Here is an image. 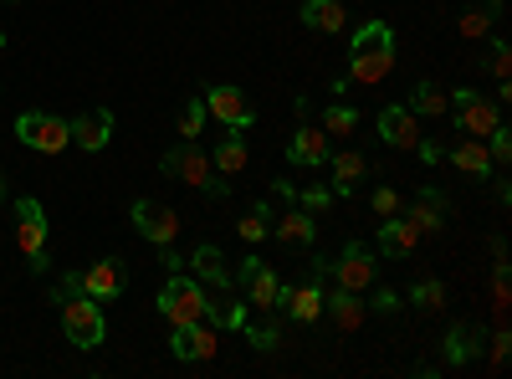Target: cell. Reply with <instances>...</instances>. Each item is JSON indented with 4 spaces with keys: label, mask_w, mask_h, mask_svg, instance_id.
I'll return each mask as SVG.
<instances>
[{
    "label": "cell",
    "mask_w": 512,
    "mask_h": 379,
    "mask_svg": "<svg viewBox=\"0 0 512 379\" xmlns=\"http://www.w3.org/2000/svg\"><path fill=\"white\" fill-rule=\"evenodd\" d=\"M492 72H497V82H507V72H512V52H507L502 36L492 41Z\"/></svg>",
    "instance_id": "39"
},
{
    "label": "cell",
    "mask_w": 512,
    "mask_h": 379,
    "mask_svg": "<svg viewBox=\"0 0 512 379\" xmlns=\"http://www.w3.org/2000/svg\"><path fill=\"white\" fill-rule=\"evenodd\" d=\"M216 349H221L216 344V323H205V318L200 323H180L175 339H169V354L185 359V364L190 359H216Z\"/></svg>",
    "instance_id": "12"
},
{
    "label": "cell",
    "mask_w": 512,
    "mask_h": 379,
    "mask_svg": "<svg viewBox=\"0 0 512 379\" xmlns=\"http://www.w3.org/2000/svg\"><path fill=\"white\" fill-rule=\"evenodd\" d=\"M323 313H328L338 328H359V318H364V303H359V292L338 287V292H323Z\"/></svg>",
    "instance_id": "27"
},
{
    "label": "cell",
    "mask_w": 512,
    "mask_h": 379,
    "mask_svg": "<svg viewBox=\"0 0 512 379\" xmlns=\"http://www.w3.org/2000/svg\"><path fill=\"white\" fill-rule=\"evenodd\" d=\"M400 216H405L420 236H436V231L446 226V216H451V205H446V195H441V190L425 185V190H420V195H415V200L400 210Z\"/></svg>",
    "instance_id": "13"
},
{
    "label": "cell",
    "mask_w": 512,
    "mask_h": 379,
    "mask_svg": "<svg viewBox=\"0 0 512 379\" xmlns=\"http://www.w3.org/2000/svg\"><path fill=\"white\" fill-rule=\"evenodd\" d=\"M282 308H287L297 323H318V313H323V287H318V282L282 287Z\"/></svg>",
    "instance_id": "20"
},
{
    "label": "cell",
    "mask_w": 512,
    "mask_h": 379,
    "mask_svg": "<svg viewBox=\"0 0 512 379\" xmlns=\"http://www.w3.org/2000/svg\"><path fill=\"white\" fill-rule=\"evenodd\" d=\"M395 67V31L390 21H364L349 41V82H364V88H374V82H384Z\"/></svg>",
    "instance_id": "1"
},
{
    "label": "cell",
    "mask_w": 512,
    "mask_h": 379,
    "mask_svg": "<svg viewBox=\"0 0 512 379\" xmlns=\"http://www.w3.org/2000/svg\"><path fill=\"white\" fill-rule=\"evenodd\" d=\"M487 154H492V164H507V159H512V134H507V123H497V129L487 134Z\"/></svg>",
    "instance_id": "36"
},
{
    "label": "cell",
    "mask_w": 512,
    "mask_h": 379,
    "mask_svg": "<svg viewBox=\"0 0 512 379\" xmlns=\"http://www.w3.org/2000/svg\"><path fill=\"white\" fill-rule=\"evenodd\" d=\"M328 164H333V195H349L359 180H364V154H354V149H338V154H328Z\"/></svg>",
    "instance_id": "26"
},
{
    "label": "cell",
    "mask_w": 512,
    "mask_h": 379,
    "mask_svg": "<svg viewBox=\"0 0 512 379\" xmlns=\"http://www.w3.org/2000/svg\"><path fill=\"white\" fill-rule=\"evenodd\" d=\"M205 113H210V118H221L226 129H241V134L256 123V113H251L246 93H241V88H231V82H221V88H210V93H205Z\"/></svg>",
    "instance_id": "10"
},
{
    "label": "cell",
    "mask_w": 512,
    "mask_h": 379,
    "mask_svg": "<svg viewBox=\"0 0 512 379\" xmlns=\"http://www.w3.org/2000/svg\"><path fill=\"white\" fill-rule=\"evenodd\" d=\"M11 6H16V0H11Z\"/></svg>",
    "instance_id": "46"
},
{
    "label": "cell",
    "mask_w": 512,
    "mask_h": 379,
    "mask_svg": "<svg viewBox=\"0 0 512 379\" xmlns=\"http://www.w3.org/2000/svg\"><path fill=\"white\" fill-rule=\"evenodd\" d=\"M451 164H456L461 175H472V180H487V175H492V154H487V144L472 139V134L451 149Z\"/></svg>",
    "instance_id": "23"
},
{
    "label": "cell",
    "mask_w": 512,
    "mask_h": 379,
    "mask_svg": "<svg viewBox=\"0 0 512 379\" xmlns=\"http://www.w3.org/2000/svg\"><path fill=\"white\" fill-rule=\"evenodd\" d=\"M123 287H128V267L118 257H103V262H93L88 272H82V292L98 298V303H113Z\"/></svg>",
    "instance_id": "14"
},
{
    "label": "cell",
    "mask_w": 512,
    "mask_h": 379,
    "mask_svg": "<svg viewBox=\"0 0 512 379\" xmlns=\"http://www.w3.org/2000/svg\"><path fill=\"white\" fill-rule=\"evenodd\" d=\"M205 103L200 98H190L185 108H180V118H175V129H180V139H200V129H205Z\"/></svg>",
    "instance_id": "32"
},
{
    "label": "cell",
    "mask_w": 512,
    "mask_h": 379,
    "mask_svg": "<svg viewBox=\"0 0 512 379\" xmlns=\"http://www.w3.org/2000/svg\"><path fill=\"white\" fill-rule=\"evenodd\" d=\"M16 139L36 154H62L72 144V123L57 113H21L16 118Z\"/></svg>",
    "instance_id": "5"
},
{
    "label": "cell",
    "mask_w": 512,
    "mask_h": 379,
    "mask_svg": "<svg viewBox=\"0 0 512 379\" xmlns=\"http://www.w3.org/2000/svg\"><path fill=\"white\" fill-rule=\"evenodd\" d=\"M277 241H287V246H318V216H308L303 205L287 210V216H277Z\"/></svg>",
    "instance_id": "21"
},
{
    "label": "cell",
    "mask_w": 512,
    "mask_h": 379,
    "mask_svg": "<svg viewBox=\"0 0 512 379\" xmlns=\"http://www.w3.org/2000/svg\"><path fill=\"white\" fill-rule=\"evenodd\" d=\"M159 313L175 328L180 323H200L205 318V287L195 277H185V272H169V282L159 287Z\"/></svg>",
    "instance_id": "4"
},
{
    "label": "cell",
    "mask_w": 512,
    "mask_h": 379,
    "mask_svg": "<svg viewBox=\"0 0 512 379\" xmlns=\"http://www.w3.org/2000/svg\"><path fill=\"white\" fill-rule=\"evenodd\" d=\"M134 231L144 241H154V246H169L180 236V216L164 200H134Z\"/></svg>",
    "instance_id": "9"
},
{
    "label": "cell",
    "mask_w": 512,
    "mask_h": 379,
    "mask_svg": "<svg viewBox=\"0 0 512 379\" xmlns=\"http://www.w3.org/2000/svg\"><path fill=\"white\" fill-rule=\"evenodd\" d=\"M415 241H420V231L405 221V216H384L379 221V251H384V257H410V251H415Z\"/></svg>",
    "instance_id": "19"
},
{
    "label": "cell",
    "mask_w": 512,
    "mask_h": 379,
    "mask_svg": "<svg viewBox=\"0 0 512 379\" xmlns=\"http://www.w3.org/2000/svg\"><path fill=\"white\" fill-rule=\"evenodd\" d=\"M241 333L251 339V349H262V354H272L282 344V328L277 323H241Z\"/></svg>",
    "instance_id": "34"
},
{
    "label": "cell",
    "mask_w": 512,
    "mask_h": 379,
    "mask_svg": "<svg viewBox=\"0 0 512 379\" xmlns=\"http://www.w3.org/2000/svg\"><path fill=\"white\" fill-rule=\"evenodd\" d=\"M205 323H216V328H236V333H241V323H246V303H236V298H231V287H221L216 298L205 292Z\"/></svg>",
    "instance_id": "25"
},
{
    "label": "cell",
    "mask_w": 512,
    "mask_h": 379,
    "mask_svg": "<svg viewBox=\"0 0 512 379\" xmlns=\"http://www.w3.org/2000/svg\"><path fill=\"white\" fill-rule=\"evenodd\" d=\"M303 26L308 31H323V36H338V31L349 26V16H344L338 0H303Z\"/></svg>",
    "instance_id": "22"
},
{
    "label": "cell",
    "mask_w": 512,
    "mask_h": 379,
    "mask_svg": "<svg viewBox=\"0 0 512 379\" xmlns=\"http://www.w3.org/2000/svg\"><path fill=\"white\" fill-rule=\"evenodd\" d=\"M333 149H328V134L323 129H313V123H303V129H297L292 139H287V164H323Z\"/></svg>",
    "instance_id": "17"
},
{
    "label": "cell",
    "mask_w": 512,
    "mask_h": 379,
    "mask_svg": "<svg viewBox=\"0 0 512 379\" xmlns=\"http://www.w3.org/2000/svg\"><path fill=\"white\" fill-rule=\"evenodd\" d=\"M0 195H6V175H0Z\"/></svg>",
    "instance_id": "44"
},
{
    "label": "cell",
    "mask_w": 512,
    "mask_h": 379,
    "mask_svg": "<svg viewBox=\"0 0 512 379\" xmlns=\"http://www.w3.org/2000/svg\"><path fill=\"white\" fill-rule=\"evenodd\" d=\"M0 47H6V31H0Z\"/></svg>",
    "instance_id": "45"
},
{
    "label": "cell",
    "mask_w": 512,
    "mask_h": 379,
    "mask_svg": "<svg viewBox=\"0 0 512 379\" xmlns=\"http://www.w3.org/2000/svg\"><path fill=\"white\" fill-rule=\"evenodd\" d=\"M190 262H195V277H200L205 287H216V292H221V287H231V272H226V257H221V246L200 241Z\"/></svg>",
    "instance_id": "24"
},
{
    "label": "cell",
    "mask_w": 512,
    "mask_h": 379,
    "mask_svg": "<svg viewBox=\"0 0 512 379\" xmlns=\"http://www.w3.org/2000/svg\"><path fill=\"white\" fill-rule=\"evenodd\" d=\"M108 139H113V113L108 108H88V113L72 118V144L77 149L98 154V149H108Z\"/></svg>",
    "instance_id": "15"
},
{
    "label": "cell",
    "mask_w": 512,
    "mask_h": 379,
    "mask_svg": "<svg viewBox=\"0 0 512 379\" xmlns=\"http://www.w3.org/2000/svg\"><path fill=\"white\" fill-rule=\"evenodd\" d=\"M369 308H374V313H395V308H400V292H390V287H374Z\"/></svg>",
    "instance_id": "40"
},
{
    "label": "cell",
    "mask_w": 512,
    "mask_h": 379,
    "mask_svg": "<svg viewBox=\"0 0 512 379\" xmlns=\"http://www.w3.org/2000/svg\"><path fill=\"white\" fill-rule=\"evenodd\" d=\"M159 175H164V180H185V185L205 190L216 170H210V154H205L195 139H180L175 149H164V159H159Z\"/></svg>",
    "instance_id": "6"
},
{
    "label": "cell",
    "mask_w": 512,
    "mask_h": 379,
    "mask_svg": "<svg viewBox=\"0 0 512 379\" xmlns=\"http://www.w3.org/2000/svg\"><path fill=\"white\" fill-rule=\"evenodd\" d=\"M369 205H374V216L384 221V216H400V195L390 190V185H379L374 195H369Z\"/></svg>",
    "instance_id": "37"
},
{
    "label": "cell",
    "mask_w": 512,
    "mask_h": 379,
    "mask_svg": "<svg viewBox=\"0 0 512 379\" xmlns=\"http://www.w3.org/2000/svg\"><path fill=\"white\" fill-rule=\"evenodd\" d=\"M415 154H420V164H441V144H431V139H415Z\"/></svg>",
    "instance_id": "41"
},
{
    "label": "cell",
    "mask_w": 512,
    "mask_h": 379,
    "mask_svg": "<svg viewBox=\"0 0 512 379\" xmlns=\"http://www.w3.org/2000/svg\"><path fill=\"white\" fill-rule=\"evenodd\" d=\"M507 359V333H497V339H492V364H502Z\"/></svg>",
    "instance_id": "43"
},
{
    "label": "cell",
    "mask_w": 512,
    "mask_h": 379,
    "mask_svg": "<svg viewBox=\"0 0 512 379\" xmlns=\"http://www.w3.org/2000/svg\"><path fill=\"white\" fill-rule=\"evenodd\" d=\"M446 108L456 113V129L472 134V139H487L497 123H502V103H497V98H482L477 88H456V93L446 98Z\"/></svg>",
    "instance_id": "3"
},
{
    "label": "cell",
    "mask_w": 512,
    "mask_h": 379,
    "mask_svg": "<svg viewBox=\"0 0 512 379\" xmlns=\"http://www.w3.org/2000/svg\"><path fill=\"white\" fill-rule=\"evenodd\" d=\"M487 26H492V16H487L482 6H472V11H466V16H461V36H482Z\"/></svg>",
    "instance_id": "38"
},
{
    "label": "cell",
    "mask_w": 512,
    "mask_h": 379,
    "mask_svg": "<svg viewBox=\"0 0 512 379\" xmlns=\"http://www.w3.org/2000/svg\"><path fill=\"white\" fill-rule=\"evenodd\" d=\"M410 303H415L420 313H436V308L446 303V287H441L436 277H420V282L410 287Z\"/></svg>",
    "instance_id": "31"
},
{
    "label": "cell",
    "mask_w": 512,
    "mask_h": 379,
    "mask_svg": "<svg viewBox=\"0 0 512 379\" xmlns=\"http://www.w3.org/2000/svg\"><path fill=\"white\" fill-rule=\"evenodd\" d=\"M354 129H359V113H354L349 103H333V108L323 113V134H328V139H349Z\"/></svg>",
    "instance_id": "29"
},
{
    "label": "cell",
    "mask_w": 512,
    "mask_h": 379,
    "mask_svg": "<svg viewBox=\"0 0 512 379\" xmlns=\"http://www.w3.org/2000/svg\"><path fill=\"white\" fill-rule=\"evenodd\" d=\"M379 139H384V144H395V149H415V139H420L415 113H410V108H400V103L379 108Z\"/></svg>",
    "instance_id": "16"
},
{
    "label": "cell",
    "mask_w": 512,
    "mask_h": 379,
    "mask_svg": "<svg viewBox=\"0 0 512 379\" xmlns=\"http://www.w3.org/2000/svg\"><path fill=\"white\" fill-rule=\"evenodd\" d=\"M16 246L26 251V257H41V251H47V210H41L36 195L16 200Z\"/></svg>",
    "instance_id": "11"
},
{
    "label": "cell",
    "mask_w": 512,
    "mask_h": 379,
    "mask_svg": "<svg viewBox=\"0 0 512 379\" xmlns=\"http://www.w3.org/2000/svg\"><path fill=\"white\" fill-rule=\"evenodd\" d=\"M159 251H164V267H169V272H185V267H190V257H180V251H175V241H169V246H159Z\"/></svg>",
    "instance_id": "42"
},
{
    "label": "cell",
    "mask_w": 512,
    "mask_h": 379,
    "mask_svg": "<svg viewBox=\"0 0 512 379\" xmlns=\"http://www.w3.org/2000/svg\"><path fill=\"white\" fill-rule=\"evenodd\" d=\"M62 333L72 339V349H98L108 339V318H103L98 298H88V292L62 298Z\"/></svg>",
    "instance_id": "2"
},
{
    "label": "cell",
    "mask_w": 512,
    "mask_h": 379,
    "mask_svg": "<svg viewBox=\"0 0 512 379\" xmlns=\"http://www.w3.org/2000/svg\"><path fill=\"white\" fill-rule=\"evenodd\" d=\"M333 277H338V287H349V292H369L374 277H379L374 251L364 241H349L344 251H338V262H333Z\"/></svg>",
    "instance_id": "8"
},
{
    "label": "cell",
    "mask_w": 512,
    "mask_h": 379,
    "mask_svg": "<svg viewBox=\"0 0 512 379\" xmlns=\"http://www.w3.org/2000/svg\"><path fill=\"white\" fill-rule=\"evenodd\" d=\"M267 221H272V205H251V210H246V221H236V231H241L246 241H262V236L272 231Z\"/></svg>",
    "instance_id": "33"
},
{
    "label": "cell",
    "mask_w": 512,
    "mask_h": 379,
    "mask_svg": "<svg viewBox=\"0 0 512 379\" xmlns=\"http://www.w3.org/2000/svg\"><path fill=\"white\" fill-rule=\"evenodd\" d=\"M333 200H338V195H333V185H313V190H303V195H297V205H303L308 216H323V210H328Z\"/></svg>",
    "instance_id": "35"
},
{
    "label": "cell",
    "mask_w": 512,
    "mask_h": 379,
    "mask_svg": "<svg viewBox=\"0 0 512 379\" xmlns=\"http://www.w3.org/2000/svg\"><path fill=\"white\" fill-rule=\"evenodd\" d=\"M410 113H431V118H441V113H446V93L436 88V82H415Z\"/></svg>",
    "instance_id": "30"
},
{
    "label": "cell",
    "mask_w": 512,
    "mask_h": 379,
    "mask_svg": "<svg viewBox=\"0 0 512 379\" xmlns=\"http://www.w3.org/2000/svg\"><path fill=\"white\" fill-rule=\"evenodd\" d=\"M482 344H487L482 328L456 323V328L446 333V344H441V359H446V364H472V359H482Z\"/></svg>",
    "instance_id": "18"
},
{
    "label": "cell",
    "mask_w": 512,
    "mask_h": 379,
    "mask_svg": "<svg viewBox=\"0 0 512 379\" xmlns=\"http://www.w3.org/2000/svg\"><path fill=\"white\" fill-rule=\"evenodd\" d=\"M236 287L246 292V303H256L262 313H277V308H282V282H277V272H272L262 257H246V262L236 267Z\"/></svg>",
    "instance_id": "7"
},
{
    "label": "cell",
    "mask_w": 512,
    "mask_h": 379,
    "mask_svg": "<svg viewBox=\"0 0 512 379\" xmlns=\"http://www.w3.org/2000/svg\"><path fill=\"white\" fill-rule=\"evenodd\" d=\"M246 159H251V149H246L241 129H226V139L216 144V159H210V164H216L221 175H241V170H246Z\"/></svg>",
    "instance_id": "28"
}]
</instances>
